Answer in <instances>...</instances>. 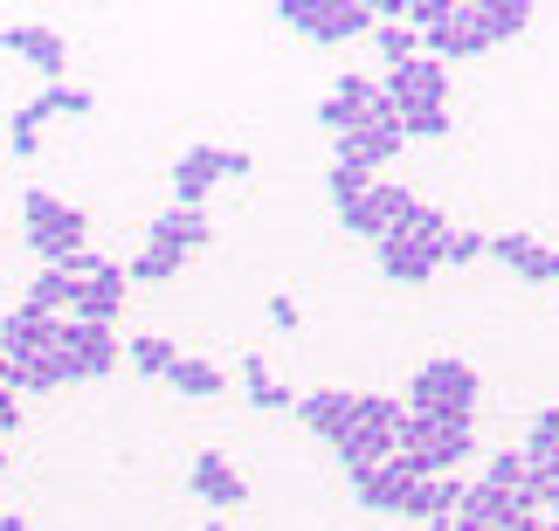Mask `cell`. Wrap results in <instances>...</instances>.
Masks as SVG:
<instances>
[{
  "label": "cell",
  "mask_w": 559,
  "mask_h": 531,
  "mask_svg": "<svg viewBox=\"0 0 559 531\" xmlns=\"http://www.w3.org/2000/svg\"><path fill=\"white\" fill-rule=\"evenodd\" d=\"M297 421H305L311 435L338 442V435H353V421H359V394H346V387H318V394L297 400Z\"/></svg>",
  "instance_id": "13"
},
{
  "label": "cell",
  "mask_w": 559,
  "mask_h": 531,
  "mask_svg": "<svg viewBox=\"0 0 559 531\" xmlns=\"http://www.w3.org/2000/svg\"><path fill=\"white\" fill-rule=\"evenodd\" d=\"M180 249H166V242H153V249H145V256L139 263H124V276H132V283H174V276H180Z\"/></svg>",
  "instance_id": "28"
},
{
  "label": "cell",
  "mask_w": 559,
  "mask_h": 531,
  "mask_svg": "<svg viewBox=\"0 0 559 531\" xmlns=\"http://www.w3.org/2000/svg\"><path fill=\"white\" fill-rule=\"evenodd\" d=\"M222 180H249V153L235 145H187L174 159V207H207Z\"/></svg>",
  "instance_id": "4"
},
{
  "label": "cell",
  "mask_w": 559,
  "mask_h": 531,
  "mask_svg": "<svg viewBox=\"0 0 559 531\" xmlns=\"http://www.w3.org/2000/svg\"><path fill=\"white\" fill-rule=\"evenodd\" d=\"M401 132H386V124H359V132H346V138H332V159H346V166H367V173L380 180V166H394V153H401Z\"/></svg>",
  "instance_id": "15"
},
{
  "label": "cell",
  "mask_w": 559,
  "mask_h": 531,
  "mask_svg": "<svg viewBox=\"0 0 559 531\" xmlns=\"http://www.w3.org/2000/svg\"><path fill=\"white\" fill-rule=\"evenodd\" d=\"M41 124H49V118H41V104H35V97L8 118V145H14V159H35V145H41L35 132H41Z\"/></svg>",
  "instance_id": "31"
},
{
  "label": "cell",
  "mask_w": 559,
  "mask_h": 531,
  "mask_svg": "<svg viewBox=\"0 0 559 531\" xmlns=\"http://www.w3.org/2000/svg\"><path fill=\"white\" fill-rule=\"evenodd\" d=\"M477 400H484V379L469 359H428V366L407 379V414H436V421H477Z\"/></svg>",
  "instance_id": "2"
},
{
  "label": "cell",
  "mask_w": 559,
  "mask_h": 531,
  "mask_svg": "<svg viewBox=\"0 0 559 531\" xmlns=\"http://www.w3.org/2000/svg\"><path fill=\"white\" fill-rule=\"evenodd\" d=\"M35 104H41V118H91V90H70V83H49Z\"/></svg>",
  "instance_id": "32"
},
{
  "label": "cell",
  "mask_w": 559,
  "mask_h": 531,
  "mask_svg": "<svg viewBox=\"0 0 559 531\" xmlns=\"http://www.w3.org/2000/svg\"><path fill=\"white\" fill-rule=\"evenodd\" d=\"M56 387H70V373H62L56 352H35V359L14 366V394H56Z\"/></svg>",
  "instance_id": "26"
},
{
  "label": "cell",
  "mask_w": 559,
  "mask_h": 531,
  "mask_svg": "<svg viewBox=\"0 0 559 531\" xmlns=\"http://www.w3.org/2000/svg\"><path fill=\"white\" fill-rule=\"evenodd\" d=\"M49 352L62 359L70 379H104V373H118V359H124L118 325H76V317H62V338Z\"/></svg>",
  "instance_id": "6"
},
{
  "label": "cell",
  "mask_w": 559,
  "mask_h": 531,
  "mask_svg": "<svg viewBox=\"0 0 559 531\" xmlns=\"http://www.w3.org/2000/svg\"><path fill=\"white\" fill-rule=\"evenodd\" d=\"M242 387H249V400H255L263 414H297V400H305V394H290L284 379L270 373V359H255V352L242 359Z\"/></svg>",
  "instance_id": "20"
},
{
  "label": "cell",
  "mask_w": 559,
  "mask_h": 531,
  "mask_svg": "<svg viewBox=\"0 0 559 531\" xmlns=\"http://www.w3.org/2000/svg\"><path fill=\"white\" fill-rule=\"evenodd\" d=\"M463 497H469V483H463V476H415V491H407L401 518H407V524L456 518V511H463Z\"/></svg>",
  "instance_id": "14"
},
{
  "label": "cell",
  "mask_w": 559,
  "mask_h": 531,
  "mask_svg": "<svg viewBox=\"0 0 559 531\" xmlns=\"http://www.w3.org/2000/svg\"><path fill=\"white\" fill-rule=\"evenodd\" d=\"M373 97H380V83H373V76H338V90L318 104V124H325L332 138H346V132H359V124H367Z\"/></svg>",
  "instance_id": "12"
},
{
  "label": "cell",
  "mask_w": 559,
  "mask_h": 531,
  "mask_svg": "<svg viewBox=\"0 0 559 531\" xmlns=\"http://www.w3.org/2000/svg\"><path fill=\"white\" fill-rule=\"evenodd\" d=\"M477 256H490V242L477 236V228H449V242H442V263H449V269H463V263H477Z\"/></svg>",
  "instance_id": "33"
},
{
  "label": "cell",
  "mask_w": 559,
  "mask_h": 531,
  "mask_svg": "<svg viewBox=\"0 0 559 531\" xmlns=\"http://www.w3.org/2000/svg\"><path fill=\"white\" fill-rule=\"evenodd\" d=\"M484 483L490 491H504V497H532V462H525V449H498L484 462Z\"/></svg>",
  "instance_id": "25"
},
{
  "label": "cell",
  "mask_w": 559,
  "mask_h": 531,
  "mask_svg": "<svg viewBox=\"0 0 559 531\" xmlns=\"http://www.w3.org/2000/svg\"><path fill=\"white\" fill-rule=\"evenodd\" d=\"M401 138H449V111H401Z\"/></svg>",
  "instance_id": "35"
},
{
  "label": "cell",
  "mask_w": 559,
  "mask_h": 531,
  "mask_svg": "<svg viewBox=\"0 0 559 531\" xmlns=\"http://www.w3.org/2000/svg\"><path fill=\"white\" fill-rule=\"evenodd\" d=\"M415 186H394V180H373V194L359 201V207H346V215H338V228H346V236H359V242H386V236H401L407 221H415Z\"/></svg>",
  "instance_id": "5"
},
{
  "label": "cell",
  "mask_w": 559,
  "mask_h": 531,
  "mask_svg": "<svg viewBox=\"0 0 559 531\" xmlns=\"http://www.w3.org/2000/svg\"><path fill=\"white\" fill-rule=\"evenodd\" d=\"M124 290H132V276H97V283H76V304H70V317L76 325H118L124 317Z\"/></svg>",
  "instance_id": "17"
},
{
  "label": "cell",
  "mask_w": 559,
  "mask_h": 531,
  "mask_svg": "<svg viewBox=\"0 0 559 531\" xmlns=\"http://www.w3.org/2000/svg\"><path fill=\"white\" fill-rule=\"evenodd\" d=\"M0 531H28V524H21V518H14V511H0Z\"/></svg>",
  "instance_id": "39"
},
{
  "label": "cell",
  "mask_w": 559,
  "mask_h": 531,
  "mask_svg": "<svg viewBox=\"0 0 559 531\" xmlns=\"http://www.w3.org/2000/svg\"><path fill=\"white\" fill-rule=\"evenodd\" d=\"M166 387H174V394H187V400H214V394H222L228 387V379H222V366H207V359H174V373H166Z\"/></svg>",
  "instance_id": "21"
},
{
  "label": "cell",
  "mask_w": 559,
  "mask_h": 531,
  "mask_svg": "<svg viewBox=\"0 0 559 531\" xmlns=\"http://www.w3.org/2000/svg\"><path fill=\"white\" fill-rule=\"evenodd\" d=\"M14 429H21V394L0 387V442H14Z\"/></svg>",
  "instance_id": "36"
},
{
  "label": "cell",
  "mask_w": 559,
  "mask_h": 531,
  "mask_svg": "<svg viewBox=\"0 0 559 531\" xmlns=\"http://www.w3.org/2000/svg\"><path fill=\"white\" fill-rule=\"evenodd\" d=\"M484 21H490V41H511L532 28V0H484Z\"/></svg>",
  "instance_id": "29"
},
{
  "label": "cell",
  "mask_w": 559,
  "mask_h": 531,
  "mask_svg": "<svg viewBox=\"0 0 559 531\" xmlns=\"http://www.w3.org/2000/svg\"><path fill=\"white\" fill-rule=\"evenodd\" d=\"M153 242L180 249V256H193V249H207V242H214V221H207V207H166V215L153 221Z\"/></svg>",
  "instance_id": "19"
},
{
  "label": "cell",
  "mask_w": 559,
  "mask_h": 531,
  "mask_svg": "<svg viewBox=\"0 0 559 531\" xmlns=\"http://www.w3.org/2000/svg\"><path fill=\"white\" fill-rule=\"evenodd\" d=\"M477 449V421H436V414H401V462L415 476H456Z\"/></svg>",
  "instance_id": "1"
},
{
  "label": "cell",
  "mask_w": 559,
  "mask_h": 531,
  "mask_svg": "<svg viewBox=\"0 0 559 531\" xmlns=\"http://www.w3.org/2000/svg\"><path fill=\"white\" fill-rule=\"evenodd\" d=\"M490 256H498L504 269H519L525 283H559V249L532 242V236H498V242H490Z\"/></svg>",
  "instance_id": "16"
},
{
  "label": "cell",
  "mask_w": 559,
  "mask_h": 531,
  "mask_svg": "<svg viewBox=\"0 0 559 531\" xmlns=\"http://www.w3.org/2000/svg\"><path fill=\"white\" fill-rule=\"evenodd\" d=\"M353 483V497H359V511H373V518H401V504H407V491H415V470L394 456V462H373V470H359V476H346Z\"/></svg>",
  "instance_id": "10"
},
{
  "label": "cell",
  "mask_w": 559,
  "mask_h": 531,
  "mask_svg": "<svg viewBox=\"0 0 559 531\" xmlns=\"http://www.w3.org/2000/svg\"><path fill=\"white\" fill-rule=\"evenodd\" d=\"M484 49H498V41H490V21H484V0H456V8L421 35V56H436V62H469Z\"/></svg>",
  "instance_id": "7"
},
{
  "label": "cell",
  "mask_w": 559,
  "mask_h": 531,
  "mask_svg": "<svg viewBox=\"0 0 559 531\" xmlns=\"http://www.w3.org/2000/svg\"><path fill=\"white\" fill-rule=\"evenodd\" d=\"M187 491L207 504L214 518H228V511H242V497H249V483H242V470H235L228 456H193V470H187Z\"/></svg>",
  "instance_id": "9"
},
{
  "label": "cell",
  "mask_w": 559,
  "mask_h": 531,
  "mask_svg": "<svg viewBox=\"0 0 559 531\" xmlns=\"http://www.w3.org/2000/svg\"><path fill=\"white\" fill-rule=\"evenodd\" d=\"M380 90L394 97L401 111H449V62L415 56V62H401V70H386Z\"/></svg>",
  "instance_id": "8"
},
{
  "label": "cell",
  "mask_w": 559,
  "mask_h": 531,
  "mask_svg": "<svg viewBox=\"0 0 559 531\" xmlns=\"http://www.w3.org/2000/svg\"><path fill=\"white\" fill-rule=\"evenodd\" d=\"M373 194V173L367 166H346V159H332V173H325V201H332V215H346V207H359Z\"/></svg>",
  "instance_id": "23"
},
{
  "label": "cell",
  "mask_w": 559,
  "mask_h": 531,
  "mask_svg": "<svg viewBox=\"0 0 559 531\" xmlns=\"http://www.w3.org/2000/svg\"><path fill=\"white\" fill-rule=\"evenodd\" d=\"M201 531H228V524H201Z\"/></svg>",
  "instance_id": "42"
},
{
  "label": "cell",
  "mask_w": 559,
  "mask_h": 531,
  "mask_svg": "<svg viewBox=\"0 0 559 531\" xmlns=\"http://www.w3.org/2000/svg\"><path fill=\"white\" fill-rule=\"evenodd\" d=\"M70 304H76V276L41 269L35 283H28V311H41V317H70Z\"/></svg>",
  "instance_id": "24"
},
{
  "label": "cell",
  "mask_w": 559,
  "mask_h": 531,
  "mask_svg": "<svg viewBox=\"0 0 559 531\" xmlns=\"http://www.w3.org/2000/svg\"><path fill=\"white\" fill-rule=\"evenodd\" d=\"M373 256H380V276H386V283H428V276L442 269L421 242H407V236H386Z\"/></svg>",
  "instance_id": "18"
},
{
  "label": "cell",
  "mask_w": 559,
  "mask_h": 531,
  "mask_svg": "<svg viewBox=\"0 0 559 531\" xmlns=\"http://www.w3.org/2000/svg\"><path fill=\"white\" fill-rule=\"evenodd\" d=\"M297 317H305V311H297V297H270V325L276 331H297Z\"/></svg>",
  "instance_id": "37"
},
{
  "label": "cell",
  "mask_w": 559,
  "mask_h": 531,
  "mask_svg": "<svg viewBox=\"0 0 559 531\" xmlns=\"http://www.w3.org/2000/svg\"><path fill=\"white\" fill-rule=\"evenodd\" d=\"M0 470H8V442H0Z\"/></svg>",
  "instance_id": "41"
},
{
  "label": "cell",
  "mask_w": 559,
  "mask_h": 531,
  "mask_svg": "<svg viewBox=\"0 0 559 531\" xmlns=\"http://www.w3.org/2000/svg\"><path fill=\"white\" fill-rule=\"evenodd\" d=\"M62 276H76V283H97V276H118V263L104 256V249H76V256L62 263Z\"/></svg>",
  "instance_id": "34"
},
{
  "label": "cell",
  "mask_w": 559,
  "mask_h": 531,
  "mask_svg": "<svg viewBox=\"0 0 559 531\" xmlns=\"http://www.w3.org/2000/svg\"><path fill=\"white\" fill-rule=\"evenodd\" d=\"M0 56H28L49 83H62V70H70V41H62V28H41V21L0 28Z\"/></svg>",
  "instance_id": "11"
},
{
  "label": "cell",
  "mask_w": 559,
  "mask_h": 531,
  "mask_svg": "<svg viewBox=\"0 0 559 531\" xmlns=\"http://www.w3.org/2000/svg\"><path fill=\"white\" fill-rule=\"evenodd\" d=\"M174 346H166V338H124V366H132V373H145V379H166V373H174Z\"/></svg>",
  "instance_id": "27"
},
{
  "label": "cell",
  "mask_w": 559,
  "mask_h": 531,
  "mask_svg": "<svg viewBox=\"0 0 559 531\" xmlns=\"http://www.w3.org/2000/svg\"><path fill=\"white\" fill-rule=\"evenodd\" d=\"M373 49L386 56V70H401V62H415V56H421V35H415V28H401V21H380V28H373Z\"/></svg>",
  "instance_id": "30"
},
{
  "label": "cell",
  "mask_w": 559,
  "mask_h": 531,
  "mask_svg": "<svg viewBox=\"0 0 559 531\" xmlns=\"http://www.w3.org/2000/svg\"><path fill=\"white\" fill-rule=\"evenodd\" d=\"M421 531H456V518H436V524H421Z\"/></svg>",
  "instance_id": "40"
},
{
  "label": "cell",
  "mask_w": 559,
  "mask_h": 531,
  "mask_svg": "<svg viewBox=\"0 0 559 531\" xmlns=\"http://www.w3.org/2000/svg\"><path fill=\"white\" fill-rule=\"evenodd\" d=\"M519 449H525V462H532V470H559V400L532 414V435L519 442Z\"/></svg>",
  "instance_id": "22"
},
{
  "label": "cell",
  "mask_w": 559,
  "mask_h": 531,
  "mask_svg": "<svg viewBox=\"0 0 559 531\" xmlns=\"http://www.w3.org/2000/svg\"><path fill=\"white\" fill-rule=\"evenodd\" d=\"M21 215H28V249L41 256V269H62L76 249H91V215L70 207L62 194H49V186H28Z\"/></svg>",
  "instance_id": "3"
},
{
  "label": "cell",
  "mask_w": 559,
  "mask_h": 531,
  "mask_svg": "<svg viewBox=\"0 0 559 531\" xmlns=\"http://www.w3.org/2000/svg\"><path fill=\"white\" fill-rule=\"evenodd\" d=\"M0 387H14V359L8 352H0Z\"/></svg>",
  "instance_id": "38"
}]
</instances>
